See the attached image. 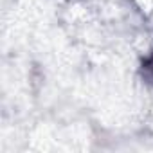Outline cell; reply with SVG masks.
Instances as JSON below:
<instances>
[{
  "mask_svg": "<svg viewBox=\"0 0 153 153\" xmlns=\"http://www.w3.org/2000/svg\"><path fill=\"white\" fill-rule=\"evenodd\" d=\"M135 2H137V6H139L144 13L153 11V0H135Z\"/></svg>",
  "mask_w": 153,
  "mask_h": 153,
  "instance_id": "1",
  "label": "cell"
}]
</instances>
